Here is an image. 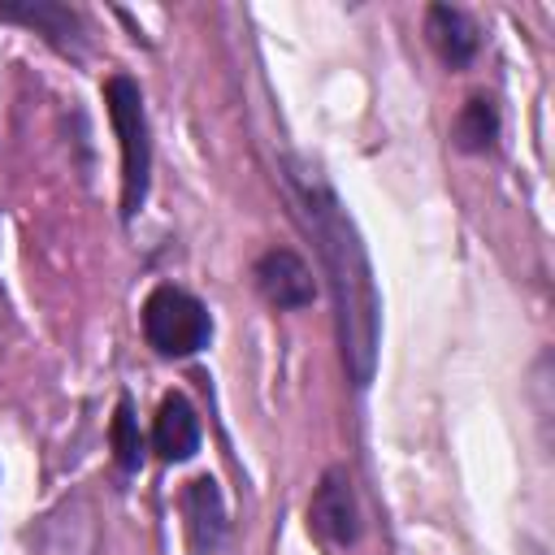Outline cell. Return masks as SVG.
<instances>
[{
    "instance_id": "cell-1",
    "label": "cell",
    "mask_w": 555,
    "mask_h": 555,
    "mask_svg": "<svg viewBox=\"0 0 555 555\" xmlns=\"http://www.w3.org/2000/svg\"><path fill=\"white\" fill-rule=\"evenodd\" d=\"M286 186L299 204V217L308 225V234L317 238L330 291H334V312H338V347H343V364L351 373L356 386H369L373 364H377V286H373V269H369V251L351 225V217L343 212L338 195L321 182L317 169L308 165H291L286 169Z\"/></svg>"
},
{
    "instance_id": "cell-2",
    "label": "cell",
    "mask_w": 555,
    "mask_h": 555,
    "mask_svg": "<svg viewBox=\"0 0 555 555\" xmlns=\"http://www.w3.org/2000/svg\"><path fill=\"white\" fill-rule=\"evenodd\" d=\"M108 121L121 139V217H134L147 199V173H152V139H147V113L139 82L126 74H113L104 82Z\"/></svg>"
},
{
    "instance_id": "cell-3",
    "label": "cell",
    "mask_w": 555,
    "mask_h": 555,
    "mask_svg": "<svg viewBox=\"0 0 555 555\" xmlns=\"http://www.w3.org/2000/svg\"><path fill=\"white\" fill-rule=\"evenodd\" d=\"M143 334L160 356H195L212 338L208 308L182 286H156L143 299Z\"/></svg>"
},
{
    "instance_id": "cell-4",
    "label": "cell",
    "mask_w": 555,
    "mask_h": 555,
    "mask_svg": "<svg viewBox=\"0 0 555 555\" xmlns=\"http://www.w3.org/2000/svg\"><path fill=\"white\" fill-rule=\"evenodd\" d=\"M308 520L334 546H351L360 538V516H356V494H351L347 468H325V477H321V486L312 494Z\"/></svg>"
},
{
    "instance_id": "cell-5",
    "label": "cell",
    "mask_w": 555,
    "mask_h": 555,
    "mask_svg": "<svg viewBox=\"0 0 555 555\" xmlns=\"http://www.w3.org/2000/svg\"><path fill=\"white\" fill-rule=\"evenodd\" d=\"M256 291L273 304V308H308L312 295H317V282H312V269L291 251V247H269L256 269Z\"/></svg>"
},
{
    "instance_id": "cell-6",
    "label": "cell",
    "mask_w": 555,
    "mask_h": 555,
    "mask_svg": "<svg viewBox=\"0 0 555 555\" xmlns=\"http://www.w3.org/2000/svg\"><path fill=\"white\" fill-rule=\"evenodd\" d=\"M182 520H186V546L191 555H212L225 538V503L212 477H195L182 490Z\"/></svg>"
},
{
    "instance_id": "cell-7",
    "label": "cell",
    "mask_w": 555,
    "mask_h": 555,
    "mask_svg": "<svg viewBox=\"0 0 555 555\" xmlns=\"http://www.w3.org/2000/svg\"><path fill=\"white\" fill-rule=\"evenodd\" d=\"M0 17L17 22V26H30L35 35H43L61 52L78 48V39H82V17L69 4H52V0H17L13 4L9 0V4H0Z\"/></svg>"
},
{
    "instance_id": "cell-8",
    "label": "cell",
    "mask_w": 555,
    "mask_h": 555,
    "mask_svg": "<svg viewBox=\"0 0 555 555\" xmlns=\"http://www.w3.org/2000/svg\"><path fill=\"white\" fill-rule=\"evenodd\" d=\"M152 447L169 464L195 455V447H199V421H195V408L182 395H165L160 399L156 421H152Z\"/></svg>"
},
{
    "instance_id": "cell-9",
    "label": "cell",
    "mask_w": 555,
    "mask_h": 555,
    "mask_svg": "<svg viewBox=\"0 0 555 555\" xmlns=\"http://www.w3.org/2000/svg\"><path fill=\"white\" fill-rule=\"evenodd\" d=\"M425 35H429L434 52H438L451 69H464V65L473 61V52H477V35H473L468 17H464L460 9H451V4H434V9L425 13Z\"/></svg>"
},
{
    "instance_id": "cell-10",
    "label": "cell",
    "mask_w": 555,
    "mask_h": 555,
    "mask_svg": "<svg viewBox=\"0 0 555 555\" xmlns=\"http://www.w3.org/2000/svg\"><path fill=\"white\" fill-rule=\"evenodd\" d=\"M455 147L460 152H490L494 147V134H499V113L486 95H473L464 100L460 117H455Z\"/></svg>"
},
{
    "instance_id": "cell-11",
    "label": "cell",
    "mask_w": 555,
    "mask_h": 555,
    "mask_svg": "<svg viewBox=\"0 0 555 555\" xmlns=\"http://www.w3.org/2000/svg\"><path fill=\"white\" fill-rule=\"evenodd\" d=\"M108 438H113V460H117V468L134 473V468L143 464V434H139V421H134L130 399H117V412H113V429H108Z\"/></svg>"
}]
</instances>
